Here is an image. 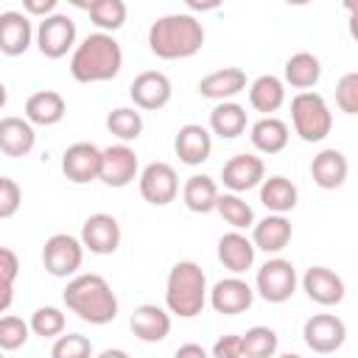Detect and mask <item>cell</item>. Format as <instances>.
<instances>
[{
	"instance_id": "cell-1",
	"label": "cell",
	"mask_w": 358,
	"mask_h": 358,
	"mask_svg": "<svg viewBox=\"0 0 358 358\" xmlns=\"http://www.w3.org/2000/svg\"><path fill=\"white\" fill-rule=\"evenodd\" d=\"M201 45H204V25L187 11L162 14L148 28V48L157 59L165 62L190 59L201 50Z\"/></svg>"
},
{
	"instance_id": "cell-2",
	"label": "cell",
	"mask_w": 358,
	"mask_h": 358,
	"mask_svg": "<svg viewBox=\"0 0 358 358\" xmlns=\"http://www.w3.org/2000/svg\"><path fill=\"white\" fill-rule=\"evenodd\" d=\"M62 299L70 313L87 324H109L117 319V296L106 277L101 274H76L67 280Z\"/></svg>"
},
{
	"instance_id": "cell-3",
	"label": "cell",
	"mask_w": 358,
	"mask_h": 358,
	"mask_svg": "<svg viewBox=\"0 0 358 358\" xmlns=\"http://www.w3.org/2000/svg\"><path fill=\"white\" fill-rule=\"evenodd\" d=\"M123 67L120 42L112 34H87L70 53V76L78 84L112 81Z\"/></svg>"
},
{
	"instance_id": "cell-4",
	"label": "cell",
	"mask_w": 358,
	"mask_h": 358,
	"mask_svg": "<svg viewBox=\"0 0 358 358\" xmlns=\"http://www.w3.org/2000/svg\"><path fill=\"white\" fill-rule=\"evenodd\" d=\"M207 274L196 260H179L165 280V310L179 319H193L207 305Z\"/></svg>"
},
{
	"instance_id": "cell-5",
	"label": "cell",
	"mask_w": 358,
	"mask_h": 358,
	"mask_svg": "<svg viewBox=\"0 0 358 358\" xmlns=\"http://www.w3.org/2000/svg\"><path fill=\"white\" fill-rule=\"evenodd\" d=\"M291 123H294V131L299 134V140L322 143L333 131V112L319 92H313V90L296 92L291 98Z\"/></svg>"
},
{
	"instance_id": "cell-6",
	"label": "cell",
	"mask_w": 358,
	"mask_h": 358,
	"mask_svg": "<svg viewBox=\"0 0 358 358\" xmlns=\"http://www.w3.org/2000/svg\"><path fill=\"white\" fill-rule=\"evenodd\" d=\"M296 285H299L296 268L285 257H268L255 274V294H260V299L271 305L288 302L296 294Z\"/></svg>"
},
{
	"instance_id": "cell-7",
	"label": "cell",
	"mask_w": 358,
	"mask_h": 358,
	"mask_svg": "<svg viewBox=\"0 0 358 358\" xmlns=\"http://www.w3.org/2000/svg\"><path fill=\"white\" fill-rule=\"evenodd\" d=\"M84 263V246L76 235L56 232L42 246V266L50 277H76Z\"/></svg>"
},
{
	"instance_id": "cell-8",
	"label": "cell",
	"mask_w": 358,
	"mask_h": 358,
	"mask_svg": "<svg viewBox=\"0 0 358 358\" xmlns=\"http://www.w3.org/2000/svg\"><path fill=\"white\" fill-rule=\"evenodd\" d=\"M76 36H78V31H76L73 17H67L62 11L39 20V25L34 31L36 48H39V53L45 59H62V56H67L76 48Z\"/></svg>"
},
{
	"instance_id": "cell-9",
	"label": "cell",
	"mask_w": 358,
	"mask_h": 358,
	"mask_svg": "<svg viewBox=\"0 0 358 358\" xmlns=\"http://www.w3.org/2000/svg\"><path fill=\"white\" fill-rule=\"evenodd\" d=\"M302 338H305L308 350H313L319 355H330V352H336V350L344 347V341H347V324L336 313H313L302 324Z\"/></svg>"
},
{
	"instance_id": "cell-10",
	"label": "cell",
	"mask_w": 358,
	"mask_h": 358,
	"mask_svg": "<svg viewBox=\"0 0 358 358\" xmlns=\"http://www.w3.org/2000/svg\"><path fill=\"white\" fill-rule=\"evenodd\" d=\"M137 176H140V159H137V151L131 145L117 143V145L101 148V171H98V179L106 187H126Z\"/></svg>"
},
{
	"instance_id": "cell-11",
	"label": "cell",
	"mask_w": 358,
	"mask_h": 358,
	"mask_svg": "<svg viewBox=\"0 0 358 358\" xmlns=\"http://www.w3.org/2000/svg\"><path fill=\"white\" fill-rule=\"evenodd\" d=\"M137 187L148 204L165 207L179 196V176L168 162H148L137 176Z\"/></svg>"
},
{
	"instance_id": "cell-12",
	"label": "cell",
	"mask_w": 358,
	"mask_h": 358,
	"mask_svg": "<svg viewBox=\"0 0 358 358\" xmlns=\"http://www.w3.org/2000/svg\"><path fill=\"white\" fill-rule=\"evenodd\" d=\"M207 302L215 313L221 316H238V313H246L255 302V288L243 280V277H224L218 280L210 291H207Z\"/></svg>"
},
{
	"instance_id": "cell-13",
	"label": "cell",
	"mask_w": 358,
	"mask_h": 358,
	"mask_svg": "<svg viewBox=\"0 0 358 358\" xmlns=\"http://www.w3.org/2000/svg\"><path fill=\"white\" fill-rule=\"evenodd\" d=\"M171 95H173V87H171V78L162 70H143L129 84V98H131L134 109L157 112V109L168 106Z\"/></svg>"
},
{
	"instance_id": "cell-14",
	"label": "cell",
	"mask_w": 358,
	"mask_h": 358,
	"mask_svg": "<svg viewBox=\"0 0 358 358\" xmlns=\"http://www.w3.org/2000/svg\"><path fill=\"white\" fill-rule=\"evenodd\" d=\"M266 179V162L257 154H235L221 168V182L227 193H246L252 187H260Z\"/></svg>"
},
{
	"instance_id": "cell-15",
	"label": "cell",
	"mask_w": 358,
	"mask_h": 358,
	"mask_svg": "<svg viewBox=\"0 0 358 358\" xmlns=\"http://www.w3.org/2000/svg\"><path fill=\"white\" fill-rule=\"evenodd\" d=\"M120 224L115 215L109 213H92L84 224H81V246L84 252H92V255H112L117 252L120 246Z\"/></svg>"
},
{
	"instance_id": "cell-16",
	"label": "cell",
	"mask_w": 358,
	"mask_h": 358,
	"mask_svg": "<svg viewBox=\"0 0 358 358\" xmlns=\"http://www.w3.org/2000/svg\"><path fill=\"white\" fill-rule=\"evenodd\" d=\"M302 291L308 294L310 302L324 305V308H333V305L344 302V296H347V285H344L341 274H336L327 266H310L302 274Z\"/></svg>"
},
{
	"instance_id": "cell-17",
	"label": "cell",
	"mask_w": 358,
	"mask_h": 358,
	"mask_svg": "<svg viewBox=\"0 0 358 358\" xmlns=\"http://www.w3.org/2000/svg\"><path fill=\"white\" fill-rule=\"evenodd\" d=\"M101 171V148L95 143H73L62 154V173L73 185H90Z\"/></svg>"
},
{
	"instance_id": "cell-18",
	"label": "cell",
	"mask_w": 358,
	"mask_h": 358,
	"mask_svg": "<svg viewBox=\"0 0 358 358\" xmlns=\"http://www.w3.org/2000/svg\"><path fill=\"white\" fill-rule=\"evenodd\" d=\"M173 151L185 165H201L213 154V134L201 123H185L173 137Z\"/></svg>"
},
{
	"instance_id": "cell-19",
	"label": "cell",
	"mask_w": 358,
	"mask_h": 358,
	"mask_svg": "<svg viewBox=\"0 0 358 358\" xmlns=\"http://www.w3.org/2000/svg\"><path fill=\"white\" fill-rule=\"evenodd\" d=\"M291 238H294L291 221H288L285 215L268 213L266 218H260V221L252 224V238H249V241H252L255 249H260V252H266V255H280V252L291 243Z\"/></svg>"
},
{
	"instance_id": "cell-20",
	"label": "cell",
	"mask_w": 358,
	"mask_h": 358,
	"mask_svg": "<svg viewBox=\"0 0 358 358\" xmlns=\"http://www.w3.org/2000/svg\"><path fill=\"white\" fill-rule=\"evenodd\" d=\"M34 42V22L17 8L0 14V53L22 56Z\"/></svg>"
},
{
	"instance_id": "cell-21",
	"label": "cell",
	"mask_w": 358,
	"mask_h": 358,
	"mask_svg": "<svg viewBox=\"0 0 358 358\" xmlns=\"http://www.w3.org/2000/svg\"><path fill=\"white\" fill-rule=\"evenodd\" d=\"M129 327H131L134 338H140L145 344H157L171 333V313L154 302H143L134 308Z\"/></svg>"
},
{
	"instance_id": "cell-22",
	"label": "cell",
	"mask_w": 358,
	"mask_h": 358,
	"mask_svg": "<svg viewBox=\"0 0 358 358\" xmlns=\"http://www.w3.org/2000/svg\"><path fill=\"white\" fill-rule=\"evenodd\" d=\"M350 176V162L344 157V151L338 148H322L313 159H310V179L322 187V190H336L347 182Z\"/></svg>"
},
{
	"instance_id": "cell-23",
	"label": "cell",
	"mask_w": 358,
	"mask_h": 358,
	"mask_svg": "<svg viewBox=\"0 0 358 358\" xmlns=\"http://www.w3.org/2000/svg\"><path fill=\"white\" fill-rule=\"evenodd\" d=\"M255 246H252V241L243 235V232H224L221 238H218V260H221V266L229 271V274H235V277H241V274H246L252 266H255Z\"/></svg>"
},
{
	"instance_id": "cell-24",
	"label": "cell",
	"mask_w": 358,
	"mask_h": 358,
	"mask_svg": "<svg viewBox=\"0 0 358 358\" xmlns=\"http://www.w3.org/2000/svg\"><path fill=\"white\" fill-rule=\"evenodd\" d=\"M249 84H246V73L241 67H221V70H213L207 73L201 81H199V95L201 98H210L215 103L221 101H232L238 92H243Z\"/></svg>"
},
{
	"instance_id": "cell-25",
	"label": "cell",
	"mask_w": 358,
	"mask_h": 358,
	"mask_svg": "<svg viewBox=\"0 0 358 358\" xmlns=\"http://www.w3.org/2000/svg\"><path fill=\"white\" fill-rule=\"evenodd\" d=\"M36 145V131L25 117H0V151L6 157H28Z\"/></svg>"
},
{
	"instance_id": "cell-26",
	"label": "cell",
	"mask_w": 358,
	"mask_h": 358,
	"mask_svg": "<svg viewBox=\"0 0 358 358\" xmlns=\"http://www.w3.org/2000/svg\"><path fill=\"white\" fill-rule=\"evenodd\" d=\"M67 115V101L56 90H39L25 101V120L31 126H56Z\"/></svg>"
},
{
	"instance_id": "cell-27",
	"label": "cell",
	"mask_w": 358,
	"mask_h": 358,
	"mask_svg": "<svg viewBox=\"0 0 358 358\" xmlns=\"http://www.w3.org/2000/svg\"><path fill=\"white\" fill-rule=\"evenodd\" d=\"M246 90H249V106L255 112H260L263 117H271L285 103V84H282V78H277L271 73L257 76Z\"/></svg>"
},
{
	"instance_id": "cell-28",
	"label": "cell",
	"mask_w": 358,
	"mask_h": 358,
	"mask_svg": "<svg viewBox=\"0 0 358 358\" xmlns=\"http://www.w3.org/2000/svg\"><path fill=\"white\" fill-rule=\"evenodd\" d=\"M249 140H252V145H255V151H260V154H280L285 145H288V140H291V129H288V123L285 120H280V117H260V120H255L252 126H249Z\"/></svg>"
},
{
	"instance_id": "cell-29",
	"label": "cell",
	"mask_w": 358,
	"mask_h": 358,
	"mask_svg": "<svg viewBox=\"0 0 358 358\" xmlns=\"http://www.w3.org/2000/svg\"><path fill=\"white\" fill-rule=\"evenodd\" d=\"M296 201H299V190H296V185L291 179L274 173V176L260 182V204L268 213L285 215V213H291L296 207Z\"/></svg>"
},
{
	"instance_id": "cell-30",
	"label": "cell",
	"mask_w": 358,
	"mask_h": 358,
	"mask_svg": "<svg viewBox=\"0 0 358 358\" xmlns=\"http://www.w3.org/2000/svg\"><path fill=\"white\" fill-rule=\"evenodd\" d=\"M282 76H285L282 84H291L294 90L308 92V90L316 87L319 78H322V62H319V56H313L310 50H299V53H294V56L285 59Z\"/></svg>"
},
{
	"instance_id": "cell-31",
	"label": "cell",
	"mask_w": 358,
	"mask_h": 358,
	"mask_svg": "<svg viewBox=\"0 0 358 358\" xmlns=\"http://www.w3.org/2000/svg\"><path fill=\"white\" fill-rule=\"evenodd\" d=\"M218 182L207 173H193L187 176V182L182 185V201L190 213H213L215 210V201H218Z\"/></svg>"
},
{
	"instance_id": "cell-32",
	"label": "cell",
	"mask_w": 358,
	"mask_h": 358,
	"mask_svg": "<svg viewBox=\"0 0 358 358\" xmlns=\"http://www.w3.org/2000/svg\"><path fill=\"white\" fill-rule=\"evenodd\" d=\"M249 120H246V109L235 101H221L213 106L210 112V134L221 137V140H235L246 131Z\"/></svg>"
},
{
	"instance_id": "cell-33",
	"label": "cell",
	"mask_w": 358,
	"mask_h": 358,
	"mask_svg": "<svg viewBox=\"0 0 358 358\" xmlns=\"http://www.w3.org/2000/svg\"><path fill=\"white\" fill-rule=\"evenodd\" d=\"M215 213H218L235 232L252 229V224H255V210H252V204H249L243 196H238V193H218Z\"/></svg>"
},
{
	"instance_id": "cell-34",
	"label": "cell",
	"mask_w": 358,
	"mask_h": 358,
	"mask_svg": "<svg viewBox=\"0 0 358 358\" xmlns=\"http://www.w3.org/2000/svg\"><path fill=\"white\" fill-rule=\"evenodd\" d=\"M84 8L101 34H112V31L123 28L126 14H129L123 0H90V3H84Z\"/></svg>"
},
{
	"instance_id": "cell-35",
	"label": "cell",
	"mask_w": 358,
	"mask_h": 358,
	"mask_svg": "<svg viewBox=\"0 0 358 358\" xmlns=\"http://www.w3.org/2000/svg\"><path fill=\"white\" fill-rule=\"evenodd\" d=\"M143 115L140 109L134 106H115L109 115H106V129L109 134H115L120 143H131L143 134Z\"/></svg>"
},
{
	"instance_id": "cell-36",
	"label": "cell",
	"mask_w": 358,
	"mask_h": 358,
	"mask_svg": "<svg viewBox=\"0 0 358 358\" xmlns=\"http://www.w3.org/2000/svg\"><path fill=\"white\" fill-rule=\"evenodd\" d=\"M277 347H280V336L266 324H255L241 336L243 358H274Z\"/></svg>"
},
{
	"instance_id": "cell-37",
	"label": "cell",
	"mask_w": 358,
	"mask_h": 358,
	"mask_svg": "<svg viewBox=\"0 0 358 358\" xmlns=\"http://www.w3.org/2000/svg\"><path fill=\"white\" fill-rule=\"evenodd\" d=\"M28 327H31V333L39 336V338H59V336L64 333V327H67V319H64L62 308H56V305H42V308H36V310L31 313Z\"/></svg>"
},
{
	"instance_id": "cell-38",
	"label": "cell",
	"mask_w": 358,
	"mask_h": 358,
	"mask_svg": "<svg viewBox=\"0 0 358 358\" xmlns=\"http://www.w3.org/2000/svg\"><path fill=\"white\" fill-rule=\"evenodd\" d=\"M28 338H31V327L25 319H20L14 313L0 316V352L20 350V347H25Z\"/></svg>"
},
{
	"instance_id": "cell-39",
	"label": "cell",
	"mask_w": 358,
	"mask_h": 358,
	"mask_svg": "<svg viewBox=\"0 0 358 358\" xmlns=\"http://www.w3.org/2000/svg\"><path fill=\"white\" fill-rule=\"evenodd\" d=\"M50 358H92V341L81 333H62L53 338Z\"/></svg>"
},
{
	"instance_id": "cell-40",
	"label": "cell",
	"mask_w": 358,
	"mask_h": 358,
	"mask_svg": "<svg viewBox=\"0 0 358 358\" xmlns=\"http://www.w3.org/2000/svg\"><path fill=\"white\" fill-rule=\"evenodd\" d=\"M336 106L344 115H358V73L350 70L336 84Z\"/></svg>"
},
{
	"instance_id": "cell-41",
	"label": "cell",
	"mask_w": 358,
	"mask_h": 358,
	"mask_svg": "<svg viewBox=\"0 0 358 358\" xmlns=\"http://www.w3.org/2000/svg\"><path fill=\"white\" fill-rule=\"evenodd\" d=\"M22 204V190L11 176H0V218L17 215Z\"/></svg>"
},
{
	"instance_id": "cell-42",
	"label": "cell",
	"mask_w": 358,
	"mask_h": 358,
	"mask_svg": "<svg viewBox=\"0 0 358 358\" xmlns=\"http://www.w3.org/2000/svg\"><path fill=\"white\" fill-rule=\"evenodd\" d=\"M210 358H243V350H241V336L238 333H224L215 338L213 350H210Z\"/></svg>"
},
{
	"instance_id": "cell-43",
	"label": "cell",
	"mask_w": 358,
	"mask_h": 358,
	"mask_svg": "<svg viewBox=\"0 0 358 358\" xmlns=\"http://www.w3.org/2000/svg\"><path fill=\"white\" fill-rule=\"evenodd\" d=\"M17 274H20V257H17V252L8 249V246H0V280L14 282Z\"/></svg>"
},
{
	"instance_id": "cell-44",
	"label": "cell",
	"mask_w": 358,
	"mask_h": 358,
	"mask_svg": "<svg viewBox=\"0 0 358 358\" xmlns=\"http://www.w3.org/2000/svg\"><path fill=\"white\" fill-rule=\"evenodd\" d=\"M22 14L45 20V17L56 14V0H22Z\"/></svg>"
},
{
	"instance_id": "cell-45",
	"label": "cell",
	"mask_w": 358,
	"mask_h": 358,
	"mask_svg": "<svg viewBox=\"0 0 358 358\" xmlns=\"http://www.w3.org/2000/svg\"><path fill=\"white\" fill-rule=\"evenodd\" d=\"M173 358H210V352H207L201 344H193V341H187V344L176 347Z\"/></svg>"
},
{
	"instance_id": "cell-46",
	"label": "cell",
	"mask_w": 358,
	"mask_h": 358,
	"mask_svg": "<svg viewBox=\"0 0 358 358\" xmlns=\"http://www.w3.org/2000/svg\"><path fill=\"white\" fill-rule=\"evenodd\" d=\"M14 302V282H6L0 280V313H6Z\"/></svg>"
},
{
	"instance_id": "cell-47",
	"label": "cell",
	"mask_w": 358,
	"mask_h": 358,
	"mask_svg": "<svg viewBox=\"0 0 358 358\" xmlns=\"http://www.w3.org/2000/svg\"><path fill=\"white\" fill-rule=\"evenodd\" d=\"M95 358H131L126 350H120V347H109V350H103V352H98Z\"/></svg>"
},
{
	"instance_id": "cell-48",
	"label": "cell",
	"mask_w": 358,
	"mask_h": 358,
	"mask_svg": "<svg viewBox=\"0 0 358 358\" xmlns=\"http://www.w3.org/2000/svg\"><path fill=\"white\" fill-rule=\"evenodd\" d=\"M6 101H8V90H6V84L0 81V109L6 106Z\"/></svg>"
},
{
	"instance_id": "cell-49",
	"label": "cell",
	"mask_w": 358,
	"mask_h": 358,
	"mask_svg": "<svg viewBox=\"0 0 358 358\" xmlns=\"http://www.w3.org/2000/svg\"><path fill=\"white\" fill-rule=\"evenodd\" d=\"M277 358H302V355H296V352H282V355H277Z\"/></svg>"
},
{
	"instance_id": "cell-50",
	"label": "cell",
	"mask_w": 358,
	"mask_h": 358,
	"mask_svg": "<svg viewBox=\"0 0 358 358\" xmlns=\"http://www.w3.org/2000/svg\"><path fill=\"white\" fill-rule=\"evenodd\" d=\"M0 358H6V355H3V352H0Z\"/></svg>"
}]
</instances>
